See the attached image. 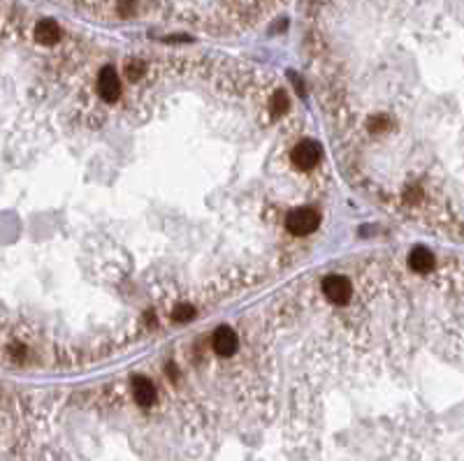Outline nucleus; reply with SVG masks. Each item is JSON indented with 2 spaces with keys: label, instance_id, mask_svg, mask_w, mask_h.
I'll list each match as a JSON object with an SVG mask.
<instances>
[{
  "label": "nucleus",
  "instance_id": "f257e3e1",
  "mask_svg": "<svg viewBox=\"0 0 464 461\" xmlns=\"http://www.w3.org/2000/svg\"><path fill=\"white\" fill-rule=\"evenodd\" d=\"M318 225H321L318 211L309 209V206H302V209L290 211L288 218H286V229L295 236H307L311 232H316Z\"/></svg>",
  "mask_w": 464,
  "mask_h": 461
},
{
  "label": "nucleus",
  "instance_id": "f03ea898",
  "mask_svg": "<svg viewBox=\"0 0 464 461\" xmlns=\"http://www.w3.org/2000/svg\"><path fill=\"white\" fill-rule=\"evenodd\" d=\"M323 292H325V297L332 301V304L344 306L353 297V285L346 276L329 274V276H325V281H323Z\"/></svg>",
  "mask_w": 464,
  "mask_h": 461
},
{
  "label": "nucleus",
  "instance_id": "7ed1b4c3",
  "mask_svg": "<svg viewBox=\"0 0 464 461\" xmlns=\"http://www.w3.org/2000/svg\"><path fill=\"white\" fill-rule=\"evenodd\" d=\"M290 158H292V162H295V167L314 169L321 160V147L314 142V139H302L300 144H295Z\"/></svg>",
  "mask_w": 464,
  "mask_h": 461
},
{
  "label": "nucleus",
  "instance_id": "20e7f679",
  "mask_svg": "<svg viewBox=\"0 0 464 461\" xmlns=\"http://www.w3.org/2000/svg\"><path fill=\"white\" fill-rule=\"evenodd\" d=\"M97 93H100V98L105 102H116L121 95V84H119V75H116V70L112 65H107V68L100 70V75H97Z\"/></svg>",
  "mask_w": 464,
  "mask_h": 461
},
{
  "label": "nucleus",
  "instance_id": "39448f33",
  "mask_svg": "<svg viewBox=\"0 0 464 461\" xmlns=\"http://www.w3.org/2000/svg\"><path fill=\"white\" fill-rule=\"evenodd\" d=\"M211 345H213V350H216L221 357H230V355H235V350H237V345H240V341H237V334H235L232 327L221 325L216 332H213Z\"/></svg>",
  "mask_w": 464,
  "mask_h": 461
},
{
  "label": "nucleus",
  "instance_id": "423d86ee",
  "mask_svg": "<svg viewBox=\"0 0 464 461\" xmlns=\"http://www.w3.org/2000/svg\"><path fill=\"white\" fill-rule=\"evenodd\" d=\"M132 397H135V401L142 406V408H149V406L156 401V387H154V383L142 378V375H137V378L132 380Z\"/></svg>",
  "mask_w": 464,
  "mask_h": 461
},
{
  "label": "nucleus",
  "instance_id": "0eeeda50",
  "mask_svg": "<svg viewBox=\"0 0 464 461\" xmlns=\"http://www.w3.org/2000/svg\"><path fill=\"white\" fill-rule=\"evenodd\" d=\"M408 266H411L416 274H427V271H432V266H434V256H432V251L418 246L408 253Z\"/></svg>",
  "mask_w": 464,
  "mask_h": 461
},
{
  "label": "nucleus",
  "instance_id": "6e6552de",
  "mask_svg": "<svg viewBox=\"0 0 464 461\" xmlns=\"http://www.w3.org/2000/svg\"><path fill=\"white\" fill-rule=\"evenodd\" d=\"M35 40L45 47L56 45V42L60 40V26L51 19H42L38 26H35Z\"/></svg>",
  "mask_w": 464,
  "mask_h": 461
},
{
  "label": "nucleus",
  "instance_id": "1a4fd4ad",
  "mask_svg": "<svg viewBox=\"0 0 464 461\" xmlns=\"http://www.w3.org/2000/svg\"><path fill=\"white\" fill-rule=\"evenodd\" d=\"M286 109H288V98H286V93H281V90H277V93H274V100H272V112H274V116L283 114Z\"/></svg>",
  "mask_w": 464,
  "mask_h": 461
},
{
  "label": "nucleus",
  "instance_id": "9d476101",
  "mask_svg": "<svg viewBox=\"0 0 464 461\" xmlns=\"http://www.w3.org/2000/svg\"><path fill=\"white\" fill-rule=\"evenodd\" d=\"M195 315V311H193V306H176L174 308V313H172V318L176 320V323H186V320H191Z\"/></svg>",
  "mask_w": 464,
  "mask_h": 461
},
{
  "label": "nucleus",
  "instance_id": "9b49d317",
  "mask_svg": "<svg viewBox=\"0 0 464 461\" xmlns=\"http://www.w3.org/2000/svg\"><path fill=\"white\" fill-rule=\"evenodd\" d=\"M144 72V68L139 63H130L128 65V79H139V75Z\"/></svg>",
  "mask_w": 464,
  "mask_h": 461
}]
</instances>
